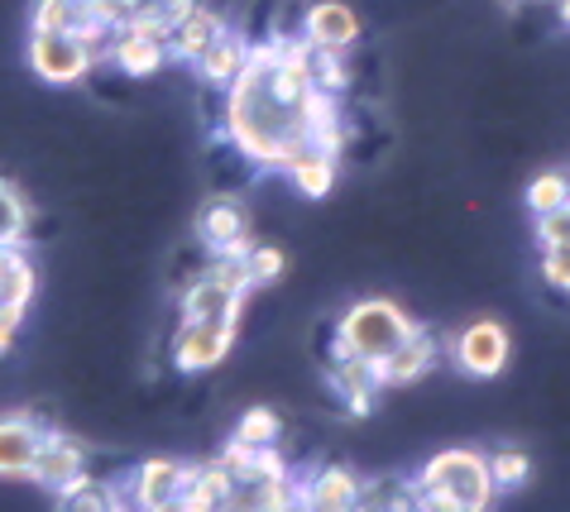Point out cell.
I'll use <instances>...</instances> for the list:
<instances>
[{"label": "cell", "mask_w": 570, "mask_h": 512, "mask_svg": "<svg viewBox=\"0 0 570 512\" xmlns=\"http://www.w3.org/2000/svg\"><path fill=\"white\" fill-rule=\"evenodd\" d=\"M336 101L312 87V43L303 35L249 43L245 72L226 87V139L259 168H288L312 144L341 158Z\"/></svg>", "instance_id": "1"}, {"label": "cell", "mask_w": 570, "mask_h": 512, "mask_svg": "<svg viewBox=\"0 0 570 512\" xmlns=\"http://www.w3.org/2000/svg\"><path fill=\"white\" fill-rule=\"evenodd\" d=\"M413 499L417 508L436 512H484L494 503V474H489V455L480 451H441L422 465L413 479Z\"/></svg>", "instance_id": "2"}, {"label": "cell", "mask_w": 570, "mask_h": 512, "mask_svg": "<svg viewBox=\"0 0 570 512\" xmlns=\"http://www.w3.org/2000/svg\"><path fill=\"white\" fill-rule=\"evenodd\" d=\"M413 316L389 297H360L341 312L336 335H331V360L360 355V360H384L389 349H399L413 335Z\"/></svg>", "instance_id": "3"}, {"label": "cell", "mask_w": 570, "mask_h": 512, "mask_svg": "<svg viewBox=\"0 0 570 512\" xmlns=\"http://www.w3.org/2000/svg\"><path fill=\"white\" fill-rule=\"evenodd\" d=\"M29 68H35L49 87H72L97 68V53L82 35H68V29H29V48H24Z\"/></svg>", "instance_id": "4"}, {"label": "cell", "mask_w": 570, "mask_h": 512, "mask_svg": "<svg viewBox=\"0 0 570 512\" xmlns=\"http://www.w3.org/2000/svg\"><path fill=\"white\" fill-rule=\"evenodd\" d=\"M451 355H455V370L470 374V378H494L503 374V364L513 355V341L499 322H470L461 335L451 341Z\"/></svg>", "instance_id": "5"}, {"label": "cell", "mask_w": 570, "mask_h": 512, "mask_svg": "<svg viewBox=\"0 0 570 512\" xmlns=\"http://www.w3.org/2000/svg\"><path fill=\"white\" fill-rule=\"evenodd\" d=\"M235 345V322H183L173 335V364L183 374H207Z\"/></svg>", "instance_id": "6"}, {"label": "cell", "mask_w": 570, "mask_h": 512, "mask_svg": "<svg viewBox=\"0 0 570 512\" xmlns=\"http://www.w3.org/2000/svg\"><path fill=\"white\" fill-rule=\"evenodd\" d=\"M193 479V465L183 460H168V455H154L135 470L130 479V503L145 508V512H168V508H183V489Z\"/></svg>", "instance_id": "7"}, {"label": "cell", "mask_w": 570, "mask_h": 512, "mask_svg": "<svg viewBox=\"0 0 570 512\" xmlns=\"http://www.w3.org/2000/svg\"><path fill=\"white\" fill-rule=\"evenodd\" d=\"M436 355H441V341L426 326H413V335L399 345V349H389L384 360H374V378H379V388H407V383H417L436 370Z\"/></svg>", "instance_id": "8"}, {"label": "cell", "mask_w": 570, "mask_h": 512, "mask_svg": "<svg viewBox=\"0 0 570 512\" xmlns=\"http://www.w3.org/2000/svg\"><path fill=\"white\" fill-rule=\"evenodd\" d=\"M82 470H87V445L68 436V431H43V445H39V460H35V470H29V479H35L39 489L58 493Z\"/></svg>", "instance_id": "9"}, {"label": "cell", "mask_w": 570, "mask_h": 512, "mask_svg": "<svg viewBox=\"0 0 570 512\" xmlns=\"http://www.w3.org/2000/svg\"><path fill=\"white\" fill-rule=\"evenodd\" d=\"M43 431L29 412H10L0 417V479H29L39 460V445H43Z\"/></svg>", "instance_id": "10"}, {"label": "cell", "mask_w": 570, "mask_h": 512, "mask_svg": "<svg viewBox=\"0 0 570 512\" xmlns=\"http://www.w3.org/2000/svg\"><path fill=\"white\" fill-rule=\"evenodd\" d=\"M303 39L316 48H341V53H351L360 39V14L345 6V0H312L303 14Z\"/></svg>", "instance_id": "11"}, {"label": "cell", "mask_w": 570, "mask_h": 512, "mask_svg": "<svg viewBox=\"0 0 570 512\" xmlns=\"http://www.w3.org/2000/svg\"><path fill=\"white\" fill-rule=\"evenodd\" d=\"M183 322H235L240 326V312H245V293H235V287H226L220 278L202 274L197 283H187L183 293Z\"/></svg>", "instance_id": "12"}, {"label": "cell", "mask_w": 570, "mask_h": 512, "mask_svg": "<svg viewBox=\"0 0 570 512\" xmlns=\"http://www.w3.org/2000/svg\"><path fill=\"white\" fill-rule=\"evenodd\" d=\"M364 499V479L345 465H322L312 479H303V508L312 512H351Z\"/></svg>", "instance_id": "13"}, {"label": "cell", "mask_w": 570, "mask_h": 512, "mask_svg": "<svg viewBox=\"0 0 570 512\" xmlns=\"http://www.w3.org/2000/svg\"><path fill=\"white\" fill-rule=\"evenodd\" d=\"M240 235H249V211L240 197H230V191H220V197H212L207 206L197 211V239L207 245L212 254L230 249Z\"/></svg>", "instance_id": "14"}, {"label": "cell", "mask_w": 570, "mask_h": 512, "mask_svg": "<svg viewBox=\"0 0 570 512\" xmlns=\"http://www.w3.org/2000/svg\"><path fill=\"white\" fill-rule=\"evenodd\" d=\"M226 35V20H220V10L212 6H197L183 14L178 24H173V35H168V58H178V62H197L207 48Z\"/></svg>", "instance_id": "15"}, {"label": "cell", "mask_w": 570, "mask_h": 512, "mask_svg": "<svg viewBox=\"0 0 570 512\" xmlns=\"http://www.w3.org/2000/svg\"><path fill=\"white\" fill-rule=\"evenodd\" d=\"M331 388L345 403L351 417H370L374 397H379V378H374V360H360V355H341L331 360Z\"/></svg>", "instance_id": "16"}, {"label": "cell", "mask_w": 570, "mask_h": 512, "mask_svg": "<svg viewBox=\"0 0 570 512\" xmlns=\"http://www.w3.org/2000/svg\"><path fill=\"white\" fill-rule=\"evenodd\" d=\"M110 62L130 77H154L168 62V39H154L145 29H116V39H110Z\"/></svg>", "instance_id": "17"}, {"label": "cell", "mask_w": 570, "mask_h": 512, "mask_svg": "<svg viewBox=\"0 0 570 512\" xmlns=\"http://www.w3.org/2000/svg\"><path fill=\"white\" fill-rule=\"evenodd\" d=\"M245 62H249V43L226 29V35H220V39L207 48V53L193 62V68H197V77H202V82H207L212 91H226L235 77L245 72Z\"/></svg>", "instance_id": "18"}, {"label": "cell", "mask_w": 570, "mask_h": 512, "mask_svg": "<svg viewBox=\"0 0 570 512\" xmlns=\"http://www.w3.org/2000/svg\"><path fill=\"white\" fill-rule=\"evenodd\" d=\"M35 264L20 254V245H0V307L10 312H29V302H35Z\"/></svg>", "instance_id": "19"}, {"label": "cell", "mask_w": 570, "mask_h": 512, "mask_svg": "<svg viewBox=\"0 0 570 512\" xmlns=\"http://www.w3.org/2000/svg\"><path fill=\"white\" fill-rule=\"evenodd\" d=\"M230 493H235V479L226 474L212 460V465H193V479L183 489V508L187 512H220L230 508Z\"/></svg>", "instance_id": "20"}, {"label": "cell", "mask_w": 570, "mask_h": 512, "mask_svg": "<svg viewBox=\"0 0 570 512\" xmlns=\"http://www.w3.org/2000/svg\"><path fill=\"white\" fill-rule=\"evenodd\" d=\"M283 173H288V178H293V187L303 191L307 201H322L326 191L336 187V154H326V149H316V144H312V149H303V154H297L293 164L283 168Z\"/></svg>", "instance_id": "21"}, {"label": "cell", "mask_w": 570, "mask_h": 512, "mask_svg": "<svg viewBox=\"0 0 570 512\" xmlns=\"http://www.w3.org/2000/svg\"><path fill=\"white\" fill-rule=\"evenodd\" d=\"M87 24H97V6L91 0H35V14H29V29H68V35H82Z\"/></svg>", "instance_id": "22"}, {"label": "cell", "mask_w": 570, "mask_h": 512, "mask_svg": "<svg viewBox=\"0 0 570 512\" xmlns=\"http://www.w3.org/2000/svg\"><path fill=\"white\" fill-rule=\"evenodd\" d=\"M193 6H197V0H139L135 20L125 29H145V35H154V39H168L173 24H178Z\"/></svg>", "instance_id": "23"}, {"label": "cell", "mask_w": 570, "mask_h": 512, "mask_svg": "<svg viewBox=\"0 0 570 512\" xmlns=\"http://www.w3.org/2000/svg\"><path fill=\"white\" fill-rule=\"evenodd\" d=\"M58 503L62 508H97V512H110V508H125V499H116V489L101 484V479H91L87 470L68 479V484L58 489Z\"/></svg>", "instance_id": "24"}, {"label": "cell", "mask_w": 570, "mask_h": 512, "mask_svg": "<svg viewBox=\"0 0 570 512\" xmlns=\"http://www.w3.org/2000/svg\"><path fill=\"white\" fill-rule=\"evenodd\" d=\"M570 201V173L561 168H547V173H537V178L528 183V211L532 216H547V211H557V206Z\"/></svg>", "instance_id": "25"}, {"label": "cell", "mask_w": 570, "mask_h": 512, "mask_svg": "<svg viewBox=\"0 0 570 512\" xmlns=\"http://www.w3.org/2000/svg\"><path fill=\"white\" fill-rule=\"evenodd\" d=\"M489 474H494V489L513 493V489H522L532 479V455L518 451V445H499V451L489 455Z\"/></svg>", "instance_id": "26"}, {"label": "cell", "mask_w": 570, "mask_h": 512, "mask_svg": "<svg viewBox=\"0 0 570 512\" xmlns=\"http://www.w3.org/2000/svg\"><path fill=\"white\" fill-rule=\"evenodd\" d=\"M312 87H322L331 96H341L351 87V62H345L341 48H316L312 43Z\"/></svg>", "instance_id": "27"}, {"label": "cell", "mask_w": 570, "mask_h": 512, "mask_svg": "<svg viewBox=\"0 0 570 512\" xmlns=\"http://www.w3.org/2000/svg\"><path fill=\"white\" fill-rule=\"evenodd\" d=\"M29 230V206L10 183H0V245H20Z\"/></svg>", "instance_id": "28"}, {"label": "cell", "mask_w": 570, "mask_h": 512, "mask_svg": "<svg viewBox=\"0 0 570 512\" xmlns=\"http://www.w3.org/2000/svg\"><path fill=\"white\" fill-rule=\"evenodd\" d=\"M278 431H283V422H278L274 407H249L240 417V426H235V436L245 445H278Z\"/></svg>", "instance_id": "29"}, {"label": "cell", "mask_w": 570, "mask_h": 512, "mask_svg": "<svg viewBox=\"0 0 570 512\" xmlns=\"http://www.w3.org/2000/svg\"><path fill=\"white\" fill-rule=\"evenodd\" d=\"M249 278H255V287H268L283 278V268H288V254H283L278 245H255L249 249Z\"/></svg>", "instance_id": "30"}, {"label": "cell", "mask_w": 570, "mask_h": 512, "mask_svg": "<svg viewBox=\"0 0 570 512\" xmlns=\"http://www.w3.org/2000/svg\"><path fill=\"white\" fill-rule=\"evenodd\" d=\"M537 239H542V249L570 245V201L557 206V211H547V216H537Z\"/></svg>", "instance_id": "31"}, {"label": "cell", "mask_w": 570, "mask_h": 512, "mask_svg": "<svg viewBox=\"0 0 570 512\" xmlns=\"http://www.w3.org/2000/svg\"><path fill=\"white\" fill-rule=\"evenodd\" d=\"M542 278L557 287V293H570V245L542 249Z\"/></svg>", "instance_id": "32"}, {"label": "cell", "mask_w": 570, "mask_h": 512, "mask_svg": "<svg viewBox=\"0 0 570 512\" xmlns=\"http://www.w3.org/2000/svg\"><path fill=\"white\" fill-rule=\"evenodd\" d=\"M249 460H255V445H245L240 436H230V441H226V451L216 455V465L226 470L235 484H240V479H249Z\"/></svg>", "instance_id": "33"}, {"label": "cell", "mask_w": 570, "mask_h": 512, "mask_svg": "<svg viewBox=\"0 0 570 512\" xmlns=\"http://www.w3.org/2000/svg\"><path fill=\"white\" fill-rule=\"evenodd\" d=\"M97 6V20L110 24V29H125L135 20V10H139V0H91Z\"/></svg>", "instance_id": "34"}, {"label": "cell", "mask_w": 570, "mask_h": 512, "mask_svg": "<svg viewBox=\"0 0 570 512\" xmlns=\"http://www.w3.org/2000/svg\"><path fill=\"white\" fill-rule=\"evenodd\" d=\"M24 322V312H10V307H0V355L14 345V331H20Z\"/></svg>", "instance_id": "35"}, {"label": "cell", "mask_w": 570, "mask_h": 512, "mask_svg": "<svg viewBox=\"0 0 570 512\" xmlns=\"http://www.w3.org/2000/svg\"><path fill=\"white\" fill-rule=\"evenodd\" d=\"M557 14H561V24L570 29V0H557Z\"/></svg>", "instance_id": "36"}, {"label": "cell", "mask_w": 570, "mask_h": 512, "mask_svg": "<svg viewBox=\"0 0 570 512\" xmlns=\"http://www.w3.org/2000/svg\"><path fill=\"white\" fill-rule=\"evenodd\" d=\"M537 6H557V0H537Z\"/></svg>", "instance_id": "37"}, {"label": "cell", "mask_w": 570, "mask_h": 512, "mask_svg": "<svg viewBox=\"0 0 570 512\" xmlns=\"http://www.w3.org/2000/svg\"><path fill=\"white\" fill-rule=\"evenodd\" d=\"M509 6H522V0H509Z\"/></svg>", "instance_id": "38"}]
</instances>
